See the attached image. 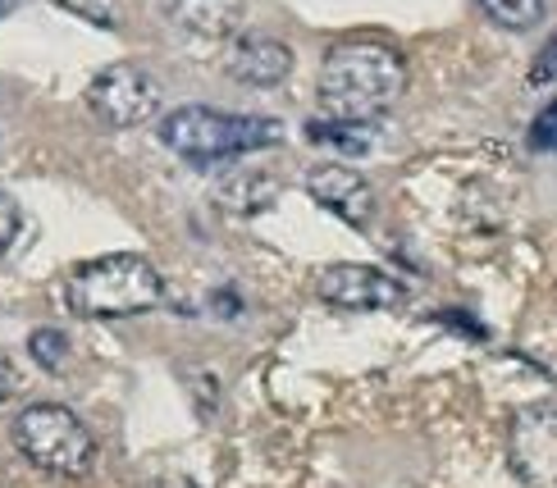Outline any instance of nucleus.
I'll use <instances>...</instances> for the list:
<instances>
[{"label": "nucleus", "instance_id": "dca6fc26", "mask_svg": "<svg viewBox=\"0 0 557 488\" xmlns=\"http://www.w3.org/2000/svg\"><path fill=\"white\" fill-rule=\"evenodd\" d=\"M55 5L83 14L87 23H97V28H114V0H55Z\"/></svg>", "mask_w": 557, "mask_h": 488}, {"label": "nucleus", "instance_id": "423d86ee", "mask_svg": "<svg viewBox=\"0 0 557 488\" xmlns=\"http://www.w3.org/2000/svg\"><path fill=\"white\" fill-rule=\"evenodd\" d=\"M160 97H165V91H160L156 74H147L143 64H128V60L101 68V74L87 83V110L97 114L106 128H137V124L156 120Z\"/></svg>", "mask_w": 557, "mask_h": 488}, {"label": "nucleus", "instance_id": "f3484780", "mask_svg": "<svg viewBox=\"0 0 557 488\" xmlns=\"http://www.w3.org/2000/svg\"><path fill=\"white\" fill-rule=\"evenodd\" d=\"M18 228H23V215H18V205L10 192H0V255H5L18 238Z\"/></svg>", "mask_w": 557, "mask_h": 488}, {"label": "nucleus", "instance_id": "f257e3e1", "mask_svg": "<svg viewBox=\"0 0 557 488\" xmlns=\"http://www.w3.org/2000/svg\"><path fill=\"white\" fill-rule=\"evenodd\" d=\"M320 110L338 124H375L398 105L407 60L384 37H343L320 60Z\"/></svg>", "mask_w": 557, "mask_h": 488}, {"label": "nucleus", "instance_id": "2eb2a0df", "mask_svg": "<svg viewBox=\"0 0 557 488\" xmlns=\"http://www.w3.org/2000/svg\"><path fill=\"white\" fill-rule=\"evenodd\" d=\"M530 147L535 151H557V97L535 114V124H530Z\"/></svg>", "mask_w": 557, "mask_h": 488}, {"label": "nucleus", "instance_id": "f03ea898", "mask_svg": "<svg viewBox=\"0 0 557 488\" xmlns=\"http://www.w3.org/2000/svg\"><path fill=\"white\" fill-rule=\"evenodd\" d=\"M64 301L83 320H128V315H147L165 301V278H160V270L147 255L114 251L69 270Z\"/></svg>", "mask_w": 557, "mask_h": 488}, {"label": "nucleus", "instance_id": "4468645a", "mask_svg": "<svg viewBox=\"0 0 557 488\" xmlns=\"http://www.w3.org/2000/svg\"><path fill=\"white\" fill-rule=\"evenodd\" d=\"M28 352H33V361H37L41 370H60L64 356H69V338H64L60 329H37V334L28 338Z\"/></svg>", "mask_w": 557, "mask_h": 488}, {"label": "nucleus", "instance_id": "1a4fd4ad", "mask_svg": "<svg viewBox=\"0 0 557 488\" xmlns=\"http://www.w3.org/2000/svg\"><path fill=\"white\" fill-rule=\"evenodd\" d=\"M224 74L247 83V87H278L293 74V51L278 37L251 33V37H238L234 46H228Z\"/></svg>", "mask_w": 557, "mask_h": 488}, {"label": "nucleus", "instance_id": "7ed1b4c3", "mask_svg": "<svg viewBox=\"0 0 557 488\" xmlns=\"http://www.w3.org/2000/svg\"><path fill=\"white\" fill-rule=\"evenodd\" d=\"M284 137V124L265 114H224L211 105H178L160 120V142L188 165H224L247 151H265Z\"/></svg>", "mask_w": 557, "mask_h": 488}, {"label": "nucleus", "instance_id": "f8f14e48", "mask_svg": "<svg viewBox=\"0 0 557 488\" xmlns=\"http://www.w3.org/2000/svg\"><path fill=\"white\" fill-rule=\"evenodd\" d=\"M307 137L320 147H338V151H370V142H375V128L370 124H338V120H311L307 124Z\"/></svg>", "mask_w": 557, "mask_h": 488}, {"label": "nucleus", "instance_id": "20e7f679", "mask_svg": "<svg viewBox=\"0 0 557 488\" xmlns=\"http://www.w3.org/2000/svg\"><path fill=\"white\" fill-rule=\"evenodd\" d=\"M14 448L33 461L37 471H51L64 479H83L97 466V438L60 402H33L14 415Z\"/></svg>", "mask_w": 557, "mask_h": 488}, {"label": "nucleus", "instance_id": "ddd939ff", "mask_svg": "<svg viewBox=\"0 0 557 488\" xmlns=\"http://www.w3.org/2000/svg\"><path fill=\"white\" fill-rule=\"evenodd\" d=\"M475 5L507 33H530L535 23H544V0H475Z\"/></svg>", "mask_w": 557, "mask_h": 488}, {"label": "nucleus", "instance_id": "39448f33", "mask_svg": "<svg viewBox=\"0 0 557 488\" xmlns=\"http://www.w3.org/2000/svg\"><path fill=\"white\" fill-rule=\"evenodd\" d=\"M507 466L525 488H557V398L525 402L507 425Z\"/></svg>", "mask_w": 557, "mask_h": 488}, {"label": "nucleus", "instance_id": "9b49d317", "mask_svg": "<svg viewBox=\"0 0 557 488\" xmlns=\"http://www.w3.org/2000/svg\"><path fill=\"white\" fill-rule=\"evenodd\" d=\"M215 201L234 215H261L278 201V178L261 170H238L215 188Z\"/></svg>", "mask_w": 557, "mask_h": 488}, {"label": "nucleus", "instance_id": "6e6552de", "mask_svg": "<svg viewBox=\"0 0 557 488\" xmlns=\"http://www.w3.org/2000/svg\"><path fill=\"white\" fill-rule=\"evenodd\" d=\"M307 197L352 228H370V220H375V188L352 165H315L307 174Z\"/></svg>", "mask_w": 557, "mask_h": 488}, {"label": "nucleus", "instance_id": "a211bd4d", "mask_svg": "<svg viewBox=\"0 0 557 488\" xmlns=\"http://www.w3.org/2000/svg\"><path fill=\"white\" fill-rule=\"evenodd\" d=\"M10 392H14V379H10V365H5V361H0V402H5V398H10Z\"/></svg>", "mask_w": 557, "mask_h": 488}, {"label": "nucleus", "instance_id": "6ab92c4d", "mask_svg": "<svg viewBox=\"0 0 557 488\" xmlns=\"http://www.w3.org/2000/svg\"><path fill=\"white\" fill-rule=\"evenodd\" d=\"M23 5V0H0V18H5V14H14Z\"/></svg>", "mask_w": 557, "mask_h": 488}, {"label": "nucleus", "instance_id": "9d476101", "mask_svg": "<svg viewBox=\"0 0 557 488\" xmlns=\"http://www.w3.org/2000/svg\"><path fill=\"white\" fill-rule=\"evenodd\" d=\"M247 0H160V14H165L174 28L193 33V37H228L238 33Z\"/></svg>", "mask_w": 557, "mask_h": 488}, {"label": "nucleus", "instance_id": "0eeeda50", "mask_svg": "<svg viewBox=\"0 0 557 488\" xmlns=\"http://www.w3.org/2000/svg\"><path fill=\"white\" fill-rule=\"evenodd\" d=\"M320 301H330L338 311H393L407 301V288L380 265H357V261H338L324 265L315 278Z\"/></svg>", "mask_w": 557, "mask_h": 488}]
</instances>
